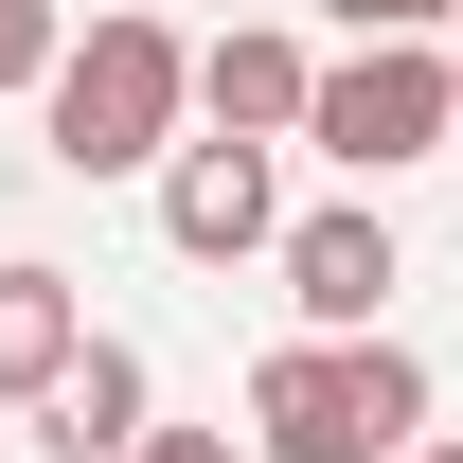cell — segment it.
I'll return each mask as SVG.
<instances>
[{"mask_svg":"<svg viewBox=\"0 0 463 463\" xmlns=\"http://www.w3.org/2000/svg\"><path fill=\"white\" fill-rule=\"evenodd\" d=\"M36 125H54V161L71 178H161L178 143H196V36L178 18H90L54 54V90H36Z\"/></svg>","mask_w":463,"mask_h":463,"instance_id":"6da1fadb","label":"cell"},{"mask_svg":"<svg viewBox=\"0 0 463 463\" xmlns=\"http://www.w3.org/2000/svg\"><path fill=\"white\" fill-rule=\"evenodd\" d=\"M410 446H428V356L410 339L250 356V463H410Z\"/></svg>","mask_w":463,"mask_h":463,"instance_id":"7a4b0ae2","label":"cell"},{"mask_svg":"<svg viewBox=\"0 0 463 463\" xmlns=\"http://www.w3.org/2000/svg\"><path fill=\"white\" fill-rule=\"evenodd\" d=\"M303 143H321L356 196H392L410 161H463V54L446 36H356V54H321Z\"/></svg>","mask_w":463,"mask_h":463,"instance_id":"3957f363","label":"cell"},{"mask_svg":"<svg viewBox=\"0 0 463 463\" xmlns=\"http://www.w3.org/2000/svg\"><path fill=\"white\" fill-rule=\"evenodd\" d=\"M286 143H232V125H196V143H178L161 161V250L178 268H250V250H286Z\"/></svg>","mask_w":463,"mask_h":463,"instance_id":"277c9868","label":"cell"},{"mask_svg":"<svg viewBox=\"0 0 463 463\" xmlns=\"http://www.w3.org/2000/svg\"><path fill=\"white\" fill-rule=\"evenodd\" d=\"M268 268H286V303H303V339H392V214H374V196H321V214H286V250H268Z\"/></svg>","mask_w":463,"mask_h":463,"instance_id":"5b68a950","label":"cell"},{"mask_svg":"<svg viewBox=\"0 0 463 463\" xmlns=\"http://www.w3.org/2000/svg\"><path fill=\"white\" fill-rule=\"evenodd\" d=\"M303 108H321V54H303L286 18L196 36V125H232V143H303Z\"/></svg>","mask_w":463,"mask_h":463,"instance_id":"8992f818","label":"cell"},{"mask_svg":"<svg viewBox=\"0 0 463 463\" xmlns=\"http://www.w3.org/2000/svg\"><path fill=\"white\" fill-rule=\"evenodd\" d=\"M143 428H161V392H143L125 339H90L54 392H36V446H54V463H143Z\"/></svg>","mask_w":463,"mask_h":463,"instance_id":"52a82bcc","label":"cell"},{"mask_svg":"<svg viewBox=\"0 0 463 463\" xmlns=\"http://www.w3.org/2000/svg\"><path fill=\"white\" fill-rule=\"evenodd\" d=\"M71 356H90V303H71V268L18 250V268H0V410H36Z\"/></svg>","mask_w":463,"mask_h":463,"instance_id":"ba28073f","label":"cell"},{"mask_svg":"<svg viewBox=\"0 0 463 463\" xmlns=\"http://www.w3.org/2000/svg\"><path fill=\"white\" fill-rule=\"evenodd\" d=\"M54 54H71V0H0V108L54 90Z\"/></svg>","mask_w":463,"mask_h":463,"instance_id":"9c48e42d","label":"cell"},{"mask_svg":"<svg viewBox=\"0 0 463 463\" xmlns=\"http://www.w3.org/2000/svg\"><path fill=\"white\" fill-rule=\"evenodd\" d=\"M339 36H463V0H321Z\"/></svg>","mask_w":463,"mask_h":463,"instance_id":"30bf717a","label":"cell"},{"mask_svg":"<svg viewBox=\"0 0 463 463\" xmlns=\"http://www.w3.org/2000/svg\"><path fill=\"white\" fill-rule=\"evenodd\" d=\"M143 463H232V428H143Z\"/></svg>","mask_w":463,"mask_h":463,"instance_id":"8fae6325","label":"cell"},{"mask_svg":"<svg viewBox=\"0 0 463 463\" xmlns=\"http://www.w3.org/2000/svg\"><path fill=\"white\" fill-rule=\"evenodd\" d=\"M410 463H463V428H428V446H410Z\"/></svg>","mask_w":463,"mask_h":463,"instance_id":"7c38bea8","label":"cell"},{"mask_svg":"<svg viewBox=\"0 0 463 463\" xmlns=\"http://www.w3.org/2000/svg\"><path fill=\"white\" fill-rule=\"evenodd\" d=\"M446 54H463V36H446Z\"/></svg>","mask_w":463,"mask_h":463,"instance_id":"4fadbf2b","label":"cell"}]
</instances>
